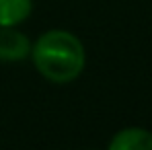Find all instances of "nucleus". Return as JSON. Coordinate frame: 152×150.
<instances>
[{"label":"nucleus","mask_w":152,"mask_h":150,"mask_svg":"<svg viewBox=\"0 0 152 150\" xmlns=\"http://www.w3.org/2000/svg\"><path fill=\"white\" fill-rule=\"evenodd\" d=\"M31 58L39 74L56 84L72 82L80 76L86 64V53L80 39L74 33L62 29L43 33L35 45H31Z\"/></svg>","instance_id":"obj_1"},{"label":"nucleus","mask_w":152,"mask_h":150,"mask_svg":"<svg viewBox=\"0 0 152 150\" xmlns=\"http://www.w3.org/2000/svg\"><path fill=\"white\" fill-rule=\"evenodd\" d=\"M33 10V0H0V27L23 23Z\"/></svg>","instance_id":"obj_4"},{"label":"nucleus","mask_w":152,"mask_h":150,"mask_svg":"<svg viewBox=\"0 0 152 150\" xmlns=\"http://www.w3.org/2000/svg\"><path fill=\"white\" fill-rule=\"evenodd\" d=\"M107 150H152V132L144 127H126L119 130Z\"/></svg>","instance_id":"obj_3"},{"label":"nucleus","mask_w":152,"mask_h":150,"mask_svg":"<svg viewBox=\"0 0 152 150\" xmlns=\"http://www.w3.org/2000/svg\"><path fill=\"white\" fill-rule=\"evenodd\" d=\"M31 56V41L15 27H0V62H19Z\"/></svg>","instance_id":"obj_2"}]
</instances>
